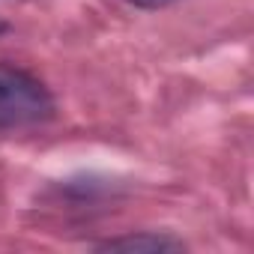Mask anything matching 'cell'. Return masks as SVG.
<instances>
[{"label":"cell","instance_id":"1","mask_svg":"<svg viewBox=\"0 0 254 254\" xmlns=\"http://www.w3.org/2000/svg\"><path fill=\"white\" fill-rule=\"evenodd\" d=\"M54 117V96L33 72L0 60V132H27Z\"/></svg>","mask_w":254,"mask_h":254},{"label":"cell","instance_id":"2","mask_svg":"<svg viewBox=\"0 0 254 254\" xmlns=\"http://www.w3.org/2000/svg\"><path fill=\"white\" fill-rule=\"evenodd\" d=\"M96 248H105V251H147V254H159V251H183L186 242L183 239H174L168 233H132V236L105 239Z\"/></svg>","mask_w":254,"mask_h":254},{"label":"cell","instance_id":"3","mask_svg":"<svg viewBox=\"0 0 254 254\" xmlns=\"http://www.w3.org/2000/svg\"><path fill=\"white\" fill-rule=\"evenodd\" d=\"M126 3H132L138 9H165V6L177 3V0H126Z\"/></svg>","mask_w":254,"mask_h":254}]
</instances>
